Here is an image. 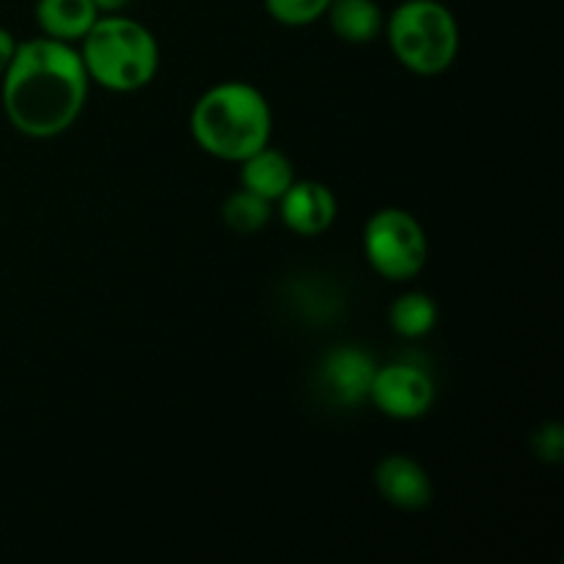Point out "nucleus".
Segmentation results:
<instances>
[{
	"instance_id": "nucleus-1",
	"label": "nucleus",
	"mask_w": 564,
	"mask_h": 564,
	"mask_svg": "<svg viewBox=\"0 0 564 564\" xmlns=\"http://www.w3.org/2000/svg\"><path fill=\"white\" fill-rule=\"evenodd\" d=\"M0 102L9 124L28 138H55L86 108V66L75 44L36 36L17 42L3 72Z\"/></svg>"
},
{
	"instance_id": "nucleus-2",
	"label": "nucleus",
	"mask_w": 564,
	"mask_h": 564,
	"mask_svg": "<svg viewBox=\"0 0 564 564\" xmlns=\"http://www.w3.org/2000/svg\"><path fill=\"white\" fill-rule=\"evenodd\" d=\"M191 135L202 152L226 163H242L270 143L273 110L251 83H218L193 105Z\"/></svg>"
},
{
	"instance_id": "nucleus-3",
	"label": "nucleus",
	"mask_w": 564,
	"mask_h": 564,
	"mask_svg": "<svg viewBox=\"0 0 564 564\" xmlns=\"http://www.w3.org/2000/svg\"><path fill=\"white\" fill-rule=\"evenodd\" d=\"M80 61L88 80L116 94H132L154 80L160 47L154 33L124 14H99L80 39Z\"/></svg>"
},
{
	"instance_id": "nucleus-4",
	"label": "nucleus",
	"mask_w": 564,
	"mask_h": 564,
	"mask_svg": "<svg viewBox=\"0 0 564 564\" xmlns=\"http://www.w3.org/2000/svg\"><path fill=\"white\" fill-rule=\"evenodd\" d=\"M391 53L413 75H441L460 53V25L438 0H402L386 20Z\"/></svg>"
},
{
	"instance_id": "nucleus-5",
	"label": "nucleus",
	"mask_w": 564,
	"mask_h": 564,
	"mask_svg": "<svg viewBox=\"0 0 564 564\" xmlns=\"http://www.w3.org/2000/svg\"><path fill=\"white\" fill-rule=\"evenodd\" d=\"M364 253L386 281H411L424 270L430 242L422 224L408 209H378L364 226Z\"/></svg>"
},
{
	"instance_id": "nucleus-6",
	"label": "nucleus",
	"mask_w": 564,
	"mask_h": 564,
	"mask_svg": "<svg viewBox=\"0 0 564 564\" xmlns=\"http://www.w3.org/2000/svg\"><path fill=\"white\" fill-rule=\"evenodd\" d=\"M369 402L378 408L383 416L397 422H413V419L427 416L435 402V383L422 367L413 364H389L378 367L369 389Z\"/></svg>"
},
{
	"instance_id": "nucleus-7",
	"label": "nucleus",
	"mask_w": 564,
	"mask_h": 564,
	"mask_svg": "<svg viewBox=\"0 0 564 564\" xmlns=\"http://www.w3.org/2000/svg\"><path fill=\"white\" fill-rule=\"evenodd\" d=\"M378 364L358 347H336L319 364V386L334 405L358 408L369 400Z\"/></svg>"
},
{
	"instance_id": "nucleus-8",
	"label": "nucleus",
	"mask_w": 564,
	"mask_h": 564,
	"mask_svg": "<svg viewBox=\"0 0 564 564\" xmlns=\"http://www.w3.org/2000/svg\"><path fill=\"white\" fill-rule=\"evenodd\" d=\"M275 204L286 229L301 237L325 235L339 213L334 191L314 180H295Z\"/></svg>"
},
{
	"instance_id": "nucleus-9",
	"label": "nucleus",
	"mask_w": 564,
	"mask_h": 564,
	"mask_svg": "<svg viewBox=\"0 0 564 564\" xmlns=\"http://www.w3.org/2000/svg\"><path fill=\"white\" fill-rule=\"evenodd\" d=\"M375 488L386 505L419 512L433 505V479L422 463L408 455H389L375 468Z\"/></svg>"
},
{
	"instance_id": "nucleus-10",
	"label": "nucleus",
	"mask_w": 564,
	"mask_h": 564,
	"mask_svg": "<svg viewBox=\"0 0 564 564\" xmlns=\"http://www.w3.org/2000/svg\"><path fill=\"white\" fill-rule=\"evenodd\" d=\"M33 17L42 36L77 44L99 20V9L91 0H36Z\"/></svg>"
},
{
	"instance_id": "nucleus-11",
	"label": "nucleus",
	"mask_w": 564,
	"mask_h": 564,
	"mask_svg": "<svg viewBox=\"0 0 564 564\" xmlns=\"http://www.w3.org/2000/svg\"><path fill=\"white\" fill-rule=\"evenodd\" d=\"M295 169H292L290 158L279 149L262 147L240 163V187L257 193V196L268 198V202H279L286 193V187L295 182Z\"/></svg>"
},
{
	"instance_id": "nucleus-12",
	"label": "nucleus",
	"mask_w": 564,
	"mask_h": 564,
	"mask_svg": "<svg viewBox=\"0 0 564 564\" xmlns=\"http://www.w3.org/2000/svg\"><path fill=\"white\" fill-rule=\"evenodd\" d=\"M330 31L347 44H369L383 36L386 14L375 0H330Z\"/></svg>"
},
{
	"instance_id": "nucleus-13",
	"label": "nucleus",
	"mask_w": 564,
	"mask_h": 564,
	"mask_svg": "<svg viewBox=\"0 0 564 564\" xmlns=\"http://www.w3.org/2000/svg\"><path fill=\"white\" fill-rule=\"evenodd\" d=\"M389 323L402 339H422L438 323V306L424 292H405L389 308Z\"/></svg>"
},
{
	"instance_id": "nucleus-14",
	"label": "nucleus",
	"mask_w": 564,
	"mask_h": 564,
	"mask_svg": "<svg viewBox=\"0 0 564 564\" xmlns=\"http://www.w3.org/2000/svg\"><path fill=\"white\" fill-rule=\"evenodd\" d=\"M220 215H224V224L237 235H259L273 218V202L240 187L226 196Z\"/></svg>"
},
{
	"instance_id": "nucleus-15",
	"label": "nucleus",
	"mask_w": 564,
	"mask_h": 564,
	"mask_svg": "<svg viewBox=\"0 0 564 564\" xmlns=\"http://www.w3.org/2000/svg\"><path fill=\"white\" fill-rule=\"evenodd\" d=\"M330 0H264V9L286 28H303L325 17Z\"/></svg>"
},
{
	"instance_id": "nucleus-16",
	"label": "nucleus",
	"mask_w": 564,
	"mask_h": 564,
	"mask_svg": "<svg viewBox=\"0 0 564 564\" xmlns=\"http://www.w3.org/2000/svg\"><path fill=\"white\" fill-rule=\"evenodd\" d=\"M532 452L538 455V460L551 463V466L562 463V457H564V427L562 424H556V422L540 424V427L532 433Z\"/></svg>"
},
{
	"instance_id": "nucleus-17",
	"label": "nucleus",
	"mask_w": 564,
	"mask_h": 564,
	"mask_svg": "<svg viewBox=\"0 0 564 564\" xmlns=\"http://www.w3.org/2000/svg\"><path fill=\"white\" fill-rule=\"evenodd\" d=\"M14 50H17L14 33L6 31V28L0 25V77H3L6 66L11 64V58H14Z\"/></svg>"
},
{
	"instance_id": "nucleus-18",
	"label": "nucleus",
	"mask_w": 564,
	"mask_h": 564,
	"mask_svg": "<svg viewBox=\"0 0 564 564\" xmlns=\"http://www.w3.org/2000/svg\"><path fill=\"white\" fill-rule=\"evenodd\" d=\"M91 3L97 6L99 14H116V11L124 9V6L130 3V0H91Z\"/></svg>"
}]
</instances>
